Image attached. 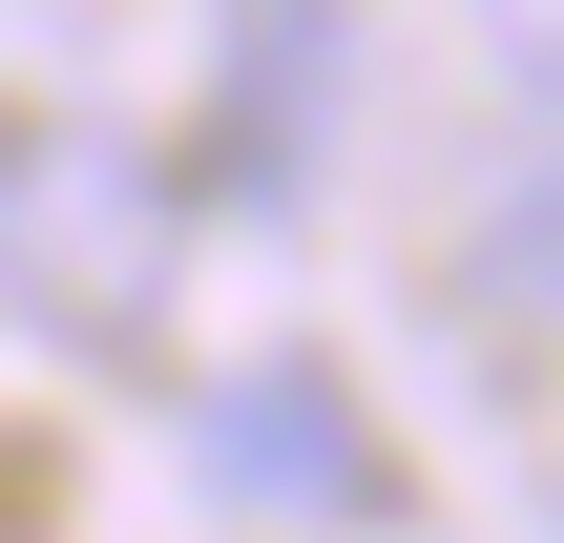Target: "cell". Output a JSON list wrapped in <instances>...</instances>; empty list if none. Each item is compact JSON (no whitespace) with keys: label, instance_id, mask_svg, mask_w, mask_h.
Returning a JSON list of instances; mask_svg holds the SVG:
<instances>
[{"label":"cell","instance_id":"obj_1","mask_svg":"<svg viewBox=\"0 0 564 543\" xmlns=\"http://www.w3.org/2000/svg\"><path fill=\"white\" fill-rule=\"evenodd\" d=\"M147 272H167V188L105 126H21L0 146V293L21 314H147Z\"/></svg>","mask_w":564,"mask_h":543},{"label":"cell","instance_id":"obj_2","mask_svg":"<svg viewBox=\"0 0 564 543\" xmlns=\"http://www.w3.org/2000/svg\"><path fill=\"white\" fill-rule=\"evenodd\" d=\"M209 502L356 523V502H377V439H356V398H335L314 356H251V377H209Z\"/></svg>","mask_w":564,"mask_h":543},{"label":"cell","instance_id":"obj_3","mask_svg":"<svg viewBox=\"0 0 564 543\" xmlns=\"http://www.w3.org/2000/svg\"><path fill=\"white\" fill-rule=\"evenodd\" d=\"M460 314L564 356V146L523 167V188H481V209H460Z\"/></svg>","mask_w":564,"mask_h":543},{"label":"cell","instance_id":"obj_4","mask_svg":"<svg viewBox=\"0 0 564 543\" xmlns=\"http://www.w3.org/2000/svg\"><path fill=\"white\" fill-rule=\"evenodd\" d=\"M460 21H481V63H502V84L564 126V0H460Z\"/></svg>","mask_w":564,"mask_h":543},{"label":"cell","instance_id":"obj_5","mask_svg":"<svg viewBox=\"0 0 564 543\" xmlns=\"http://www.w3.org/2000/svg\"><path fill=\"white\" fill-rule=\"evenodd\" d=\"M544 398H564V356H544Z\"/></svg>","mask_w":564,"mask_h":543}]
</instances>
